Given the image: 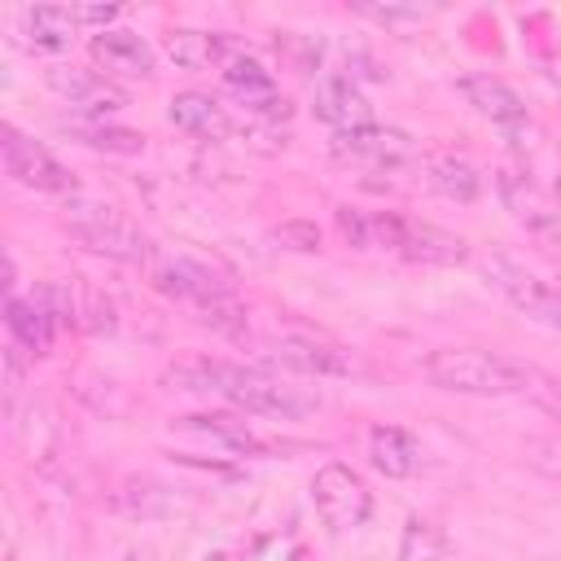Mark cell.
<instances>
[{"instance_id": "cell-2", "label": "cell", "mask_w": 561, "mask_h": 561, "mask_svg": "<svg viewBox=\"0 0 561 561\" xmlns=\"http://www.w3.org/2000/svg\"><path fill=\"white\" fill-rule=\"evenodd\" d=\"M425 377L438 390L451 394H478V399H500V394H530L539 386V368L500 355V351H482V346H443L434 355H425Z\"/></svg>"}, {"instance_id": "cell-13", "label": "cell", "mask_w": 561, "mask_h": 561, "mask_svg": "<svg viewBox=\"0 0 561 561\" xmlns=\"http://www.w3.org/2000/svg\"><path fill=\"white\" fill-rule=\"evenodd\" d=\"M316 118H324L333 131H355L373 123V105L346 75H324L316 83Z\"/></svg>"}, {"instance_id": "cell-12", "label": "cell", "mask_w": 561, "mask_h": 561, "mask_svg": "<svg viewBox=\"0 0 561 561\" xmlns=\"http://www.w3.org/2000/svg\"><path fill=\"white\" fill-rule=\"evenodd\" d=\"M224 88L245 105V110H254V114H267V118H285L289 114V101L276 92V79H272V70H263L254 57H245V53H237L224 70Z\"/></svg>"}, {"instance_id": "cell-4", "label": "cell", "mask_w": 561, "mask_h": 561, "mask_svg": "<svg viewBox=\"0 0 561 561\" xmlns=\"http://www.w3.org/2000/svg\"><path fill=\"white\" fill-rule=\"evenodd\" d=\"M66 232L88 245L92 254H105L114 263H149L153 259V245L149 237L110 202H96V197H75L66 206Z\"/></svg>"}, {"instance_id": "cell-29", "label": "cell", "mask_w": 561, "mask_h": 561, "mask_svg": "<svg viewBox=\"0 0 561 561\" xmlns=\"http://www.w3.org/2000/svg\"><path fill=\"white\" fill-rule=\"evenodd\" d=\"M127 561H145V557H127Z\"/></svg>"}, {"instance_id": "cell-24", "label": "cell", "mask_w": 561, "mask_h": 561, "mask_svg": "<svg viewBox=\"0 0 561 561\" xmlns=\"http://www.w3.org/2000/svg\"><path fill=\"white\" fill-rule=\"evenodd\" d=\"M70 136L92 145V149H105V153H140L145 149V136L140 131H127V127H110V123H70Z\"/></svg>"}, {"instance_id": "cell-16", "label": "cell", "mask_w": 561, "mask_h": 561, "mask_svg": "<svg viewBox=\"0 0 561 561\" xmlns=\"http://www.w3.org/2000/svg\"><path fill=\"white\" fill-rule=\"evenodd\" d=\"M167 118L184 131V136H197V140H224L232 131L224 105L206 92H175L171 105H167Z\"/></svg>"}, {"instance_id": "cell-3", "label": "cell", "mask_w": 561, "mask_h": 561, "mask_svg": "<svg viewBox=\"0 0 561 561\" xmlns=\"http://www.w3.org/2000/svg\"><path fill=\"white\" fill-rule=\"evenodd\" d=\"M149 280H153V289H158L162 298L188 307L202 324H215V329H224V333H237V329L245 324L241 298L228 289V280H219V276H215L206 263H197V259H158V263L149 267Z\"/></svg>"}, {"instance_id": "cell-25", "label": "cell", "mask_w": 561, "mask_h": 561, "mask_svg": "<svg viewBox=\"0 0 561 561\" xmlns=\"http://www.w3.org/2000/svg\"><path fill=\"white\" fill-rule=\"evenodd\" d=\"M359 13L381 22V26H394V22H421L430 9H416V4H359Z\"/></svg>"}, {"instance_id": "cell-8", "label": "cell", "mask_w": 561, "mask_h": 561, "mask_svg": "<svg viewBox=\"0 0 561 561\" xmlns=\"http://www.w3.org/2000/svg\"><path fill=\"white\" fill-rule=\"evenodd\" d=\"M0 149H4V171H9L18 184H26V188H35V193H70V188H75L70 171H66L44 145H35L31 136H22L13 123L0 127Z\"/></svg>"}, {"instance_id": "cell-17", "label": "cell", "mask_w": 561, "mask_h": 561, "mask_svg": "<svg viewBox=\"0 0 561 561\" xmlns=\"http://www.w3.org/2000/svg\"><path fill=\"white\" fill-rule=\"evenodd\" d=\"M53 329H57V311L48 307L44 294H35V298H9V333H13L18 346H26L31 355H48Z\"/></svg>"}, {"instance_id": "cell-31", "label": "cell", "mask_w": 561, "mask_h": 561, "mask_svg": "<svg viewBox=\"0 0 561 561\" xmlns=\"http://www.w3.org/2000/svg\"><path fill=\"white\" fill-rule=\"evenodd\" d=\"M9 561H13V557H9Z\"/></svg>"}, {"instance_id": "cell-14", "label": "cell", "mask_w": 561, "mask_h": 561, "mask_svg": "<svg viewBox=\"0 0 561 561\" xmlns=\"http://www.w3.org/2000/svg\"><path fill=\"white\" fill-rule=\"evenodd\" d=\"M92 61L105 70V75H123V79H145L153 75V48L136 35V31H96L92 35Z\"/></svg>"}, {"instance_id": "cell-9", "label": "cell", "mask_w": 561, "mask_h": 561, "mask_svg": "<svg viewBox=\"0 0 561 561\" xmlns=\"http://www.w3.org/2000/svg\"><path fill=\"white\" fill-rule=\"evenodd\" d=\"M486 276L500 285V294H504L513 307H522L526 316H535V320H543V324L557 329V311H561V285H557V280L535 276L526 263H517V259H508V254H491Z\"/></svg>"}, {"instance_id": "cell-7", "label": "cell", "mask_w": 561, "mask_h": 561, "mask_svg": "<svg viewBox=\"0 0 561 561\" xmlns=\"http://www.w3.org/2000/svg\"><path fill=\"white\" fill-rule=\"evenodd\" d=\"M311 500H316L320 522H324L333 535H346V530L364 526L368 513H373V491H368V482H364L351 465H342V460H329V465L316 469V478H311Z\"/></svg>"}, {"instance_id": "cell-15", "label": "cell", "mask_w": 561, "mask_h": 561, "mask_svg": "<svg viewBox=\"0 0 561 561\" xmlns=\"http://www.w3.org/2000/svg\"><path fill=\"white\" fill-rule=\"evenodd\" d=\"M167 57L184 70H206V66H228L237 53H232V39L219 31L175 26V31H167Z\"/></svg>"}, {"instance_id": "cell-19", "label": "cell", "mask_w": 561, "mask_h": 561, "mask_svg": "<svg viewBox=\"0 0 561 561\" xmlns=\"http://www.w3.org/2000/svg\"><path fill=\"white\" fill-rule=\"evenodd\" d=\"M18 26H22V39L39 53H61L70 48L75 39V9H57V4H31L18 13Z\"/></svg>"}, {"instance_id": "cell-23", "label": "cell", "mask_w": 561, "mask_h": 561, "mask_svg": "<svg viewBox=\"0 0 561 561\" xmlns=\"http://www.w3.org/2000/svg\"><path fill=\"white\" fill-rule=\"evenodd\" d=\"M399 561H447V535L434 522L412 517L399 539Z\"/></svg>"}, {"instance_id": "cell-22", "label": "cell", "mask_w": 561, "mask_h": 561, "mask_svg": "<svg viewBox=\"0 0 561 561\" xmlns=\"http://www.w3.org/2000/svg\"><path fill=\"white\" fill-rule=\"evenodd\" d=\"M171 430L193 434L197 443H210V447L232 451V456H254L259 451V438L241 421H232V416H180Z\"/></svg>"}, {"instance_id": "cell-18", "label": "cell", "mask_w": 561, "mask_h": 561, "mask_svg": "<svg viewBox=\"0 0 561 561\" xmlns=\"http://www.w3.org/2000/svg\"><path fill=\"white\" fill-rule=\"evenodd\" d=\"M368 460L386 478H412L421 469V443L399 425H377L368 434Z\"/></svg>"}, {"instance_id": "cell-20", "label": "cell", "mask_w": 561, "mask_h": 561, "mask_svg": "<svg viewBox=\"0 0 561 561\" xmlns=\"http://www.w3.org/2000/svg\"><path fill=\"white\" fill-rule=\"evenodd\" d=\"M267 359L276 368H289V373H302V377H333V373H346L351 364L324 346V342H311V337H285L267 351Z\"/></svg>"}, {"instance_id": "cell-28", "label": "cell", "mask_w": 561, "mask_h": 561, "mask_svg": "<svg viewBox=\"0 0 561 561\" xmlns=\"http://www.w3.org/2000/svg\"><path fill=\"white\" fill-rule=\"evenodd\" d=\"M557 197H561V175H557Z\"/></svg>"}, {"instance_id": "cell-21", "label": "cell", "mask_w": 561, "mask_h": 561, "mask_svg": "<svg viewBox=\"0 0 561 561\" xmlns=\"http://www.w3.org/2000/svg\"><path fill=\"white\" fill-rule=\"evenodd\" d=\"M425 184L447 202H473L482 193V175L465 153H434L425 158Z\"/></svg>"}, {"instance_id": "cell-26", "label": "cell", "mask_w": 561, "mask_h": 561, "mask_svg": "<svg viewBox=\"0 0 561 561\" xmlns=\"http://www.w3.org/2000/svg\"><path fill=\"white\" fill-rule=\"evenodd\" d=\"M114 18H118V4H79L75 9V22H88V26H101V31H110Z\"/></svg>"}, {"instance_id": "cell-27", "label": "cell", "mask_w": 561, "mask_h": 561, "mask_svg": "<svg viewBox=\"0 0 561 561\" xmlns=\"http://www.w3.org/2000/svg\"><path fill=\"white\" fill-rule=\"evenodd\" d=\"M530 399H535L539 408H548V412L561 421V381H552V377H539V386L530 390Z\"/></svg>"}, {"instance_id": "cell-5", "label": "cell", "mask_w": 561, "mask_h": 561, "mask_svg": "<svg viewBox=\"0 0 561 561\" xmlns=\"http://www.w3.org/2000/svg\"><path fill=\"white\" fill-rule=\"evenodd\" d=\"M368 245H381L408 263H434V267H447V263H465L469 259V245L465 237L438 228V224H421V219H408V215H368Z\"/></svg>"}, {"instance_id": "cell-1", "label": "cell", "mask_w": 561, "mask_h": 561, "mask_svg": "<svg viewBox=\"0 0 561 561\" xmlns=\"http://www.w3.org/2000/svg\"><path fill=\"white\" fill-rule=\"evenodd\" d=\"M167 381L180 386V390H193V394H215L241 412H254V416H307L316 412V399L298 394L294 386H280L276 377L259 373V368H245V364H228V359H215V355H180L171 368H167Z\"/></svg>"}, {"instance_id": "cell-10", "label": "cell", "mask_w": 561, "mask_h": 561, "mask_svg": "<svg viewBox=\"0 0 561 561\" xmlns=\"http://www.w3.org/2000/svg\"><path fill=\"white\" fill-rule=\"evenodd\" d=\"M48 88L92 123H105V114H118L127 105V96L105 75L83 66H48Z\"/></svg>"}, {"instance_id": "cell-6", "label": "cell", "mask_w": 561, "mask_h": 561, "mask_svg": "<svg viewBox=\"0 0 561 561\" xmlns=\"http://www.w3.org/2000/svg\"><path fill=\"white\" fill-rule=\"evenodd\" d=\"M456 92L491 123V127H500V136L513 145V149H530L535 145V118H530V110H526V101H522V92L513 88V83H504V79H495V75H465V79H456Z\"/></svg>"}, {"instance_id": "cell-30", "label": "cell", "mask_w": 561, "mask_h": 561, "mask_svg": "<svg viewBox=\"0 0 561 561\" xmlns=\"http://www.w3.org/2000/svg\"><path fill=\"white\" fill-rule=\"evenodd\" d=\"M557 329H561V311H557Z\"/></svg>"}, {"instance_id": "cell-11", "label": "cell", "mask_w": 561, "mask_h": 561, "mask_svg": "<svg viewBox=\"0 0 561 561\" xmlns=\"http://www.w3.org/2000/svg\"><path fill=\"white\" fill-rule=\"evenodd\" d=\"M333 153L359 167H403L416 158V140L399 127H355V131H333Z\"/></svg>"}]
</instances>
